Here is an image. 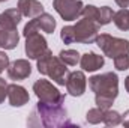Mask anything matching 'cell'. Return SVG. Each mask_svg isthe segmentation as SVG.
Instances as JSON below:
<instances>
[{"label":"cell","mask_w":129,"mask_h":128,"mask_svg":"<svg viewBox=\"0 0 129 128\" xmlns=\"http://www.w3.org/2000/svg\"><path fill=\"white\" fill-rule=\"evenodd\" d=\"M27 124L33 127L60 128L71 125V121L63 104H47L39 101L27 119Z\"/></svg>","instance_id":"6da1fadb"},{"label":"cell","mask_w":129,"mask_h":128,"mask_svg":"<svg viewBox=\"0 0 129 128\" xmlns=\"http://www.w3.org/2000/svg\"><path fill=\"white\" fill-rule=\"evenodd\" d=\"M89 88L92 92H95L96 107H101L104 110L111 109L114 99L119 95V77L116 72L92 75L89 78Z\"/></svg>","instance_id":"7a4b0ae2"},{"label":"cell","mask_w":129,"mask_h":128,"mask_svg":"<svg viewBox=\"0 0 129 128\" xmlns=\"http://www.w3.org/2000/svg\"><path fill=\"white\" fill-rule=\"evenodd\" d=\"M95 42L107 57L114 59L122 54H129V41L125 38H116L110 33H101L98 35Z\"/></svg>","instance_id":"3957f363"},{"label":"cell","mask_w":129,"mask_h":128,"mask_svg":"<svg viewBox=\"0 0 129 128\" xmlns=\"http://www.w3.org/2000/svg\"><path fill=\"white\" fill-rule=\"evenodd\" d=\"M33 92L41 102L47 104H64V95L45 78H39L33 83Z\"/></svg>","instance_id":"277c9868"},{"label":"cell","mask_w":129,"mask_h":128,"mask_svg":"<svg viewBox=\"0 0 129 128\" xmlns=\"http://www.w3.org/2000/svg\"><path fill=\"white\" fill-rule=\"evenodd\" d=\"M99 29H101V26L98 24L96 21L81 17L77 21V24L74 26L75 42H80V44H93L96 41L98 35H99Z\"/></svg>","instance_id":"5b68a950"},{"label":"cell","mask_w":129,"mask_h":128,"mask_svg":"<svg viewBox=\"0 0 129 128\" xmlns=\"http://www.w3.org/2000/svg\"><path fill=\"white\" fill-rule=\"evenodd\" d=\"M53 8L64 21H75L81 17L84 3L81 0H53Z\"/></svg>","instance_id":"8992f818"},{"label":"cell","mask_w":129,"mask_h":128,"mask_svg":"<svg viewBox=\"0 0 129 128\" xmlns=\"http://www.w3.org/2000/svg\"><path fill=\"white\" fill-rule=\"evenodd\" d=\"M47 50H48V42L39 32L30 33L29 36H26L24 51H26V56L29 59L38 60Z\"/></svg>","instance_id":"52a82bcc"},{"label":"cell","mask_w":129,"mask_h":128,"mask_svg":"<svg viewBox=\"0 0 129 128\" xmlns=\"http://www.w3.org/2000/svg\"><path fill=\"white\" fill-rule=\"evenodd\" d=\"M68 74H69V68H68V65L64 63L59 56H51L50 62H48V65H47L45 75H48L56 84H59V86H64V84H66Z\"/></svg>","instance_id":"ba28073f"},{"label":"cell","mask_w":129,"mask_h":128,"mask_svg":"<svg viewBox=\"0 0 129 128\" xmlns=\"http://www.w3.org/2000/svg\"><path fill=\"white\" fill-rule=\"evenodd\" d=\"M66 91L72 96H83L87 88V78L84 71H72L66 78Z\"/></svg>","instance_id":"9c48e42d"},{"label":"cell","mask_w":129,"mask_h":128,"mask_svg":"<svg viewBox=\"0 0 129 128\" xmlns=\"http://www.w3.org/2000/svg\"><path fill=\"white\" fill-rule=\"evenodd\" d=\"M8 77L11 80H26L32 74V65L27 59H17L8 66Z\"/></svg>","instance_id":"30bf717a"},{"label":"cell","mask_w":129,"mask_h":128,"mask_svg":"<svg viewBox=\"0 0 129 128\" xmlns=\"http://www.w3.org/2000/svg\"><path fill=\"white\" fill-rule=\"evenodd\" d=\"M8 99L12 107H23L29 102L30 95L24 86L12 83V84H8Z\"/></svg>","instance_id":"8fae6325"},{"label":"cell","mask_w":129,"mask_h":128,"mask_svg":"<svg viewBox=\"0 0 129 128\" xmlns=\"http://www.w3.org/2000/svg\"><path fill=\"white\" fill-rule=\"evenodd\" d=\"M21 12L18 8H12V9H6L0 14V27L6 29V30H15L18 27V24L21 23Z\"/></svg>","instance_id":"7c38bea8"},{"label":"cell","mask_w":129,"mask_h":128,"mask_svg":"<svg viewBox=\"0 0 129 128\" xmlns=\"http://www.w3.org/2000/svg\"><path fill=\"white\" fill-rule=\"evenodd\" d=\"M105 63L104 56L96 54V53H84L80 59V66L84 72H95L98 69H101Z\"/></svg>","instance_id":"4fadbf2b"},{"label":"cell","mask_w":129,"mask_h":128,"mask_svg":"<svg viewBox=\"0 0 129 128\" xmlns=\"http://www.w3.org/2000/svg\"><path fill=\"white\" fill-rule=\"evenodd\" d=\"M18 9L21 15L27 18H36L44 14V5L39 0H18Z\"/></svg>","instance_id":"5bb4252c"},{"label":"cell","mask_w":129,"mask_h":128,"mask_svg":"<svg viewBox=\"0 0 129 128\" xmlns=\"http://www.w3.org/2000/svg\"><path fill=\"white\" fill-rule=\"evenodd\" d=\"M20 42V33L18 30H6L0 27V48L3 50H14Z\"/></svg>","instance_id":"9a60e30c"},{"label":"cell","mask_w":129,"mask_h":128,"mask_svg":"<svg viewBox=\"0 0 129 128\" xmlns=\"http://www.w3.org/2000/svg\"><path fill=\"white\" fill-rule=\"evenodd\" d=\"M35 21H36V24H38L39 32L42 30V32H45V33H53L56 30V26H57L56 18H54L51 14H47V12L38 15V17L35 18Z\"/></svg>","instance_id":"2e32d148"},{"label":"cell","mask_w":129,"mask_h":128,"mask_svg":"<svg viewBox=\"0 0 129 128\" xmlns=\"http://www.w3.org/2000/svg\"><path fill=\"white\" fill-rule=\"evenodd\" d=\"M113 21H114V24L119 30H123V32L129 30V9L120 8L117 12H114Z\"/></svg>","instance_id":"e0dca14e"},{"label":"cell","mask_w":129,"mask_h":128,"mask_svg":"<svg viewBox=\"0 0 129 128\" xmlns=\"http://www.w3.org/2000/svg\"><path fill=\"white\" fill-rule=\"evenodd\" d=\"M59 57H60L66 65H69V66H75L77 63H80L81 54H80L77 50H62V51L59 53Z\"/></svg>","instance_id":"ac0fdd59"},{"label":"cell","mask_w":129,"mask_h":128,"mask_svg":"<svg viewBox=\"0 0 129 128\" xmlns=\"http://www.w3.org/2000/svg\"><path fill=\"white\" fill-rule=\"evenodd\" d=\"M104 124L107 127H117V125L122 124V115L116 110L107 109L105 113H104Z\"/></svg>","instance_id":"d6986e66"},{"label":"cell","mask_w":129,"mask_h":128,"mask_svg":"<svg viewBox=\"0 0 129 128\" xmlns=\"http://www.w3.org/2000/svg\"><path fill=\"white\" fill-rule=\"evenodd\" d=\"M113 15H114V12H113V9L110 6H101L99 11H98V18H96L98 24L99 26L110 24L113 21Z\"/></svg>","instance_id":"ffe728a7"},{"label":"cell","mask_w":129,"mask_h":128,"mask_svg":"<svg viewBox=\"0 0 129 128\" xmlns=\"http://www.w3.org/2000/svg\"><path fill=\"white\" fill-rule=\"evenodd\" d=\"M104 113L105 110L101 109V107H95V109H90L87 113H86V121L92 125H96V124H101L104 122Z\"/></svg>","instance_id":"44dd1931"},{"label":"cell","mask_w":129,"mask_h":128,"mask_svg":"<svg viewBox=\"0 0 129 128\" xmlns=\"http://www.w3.org/2000/svg\"><path fill=\"white\" fill-rule=\"evenodd\" d=\"M51 56H53V51L48 48L38 60H36V68H38V71H39V74H42V75H45V71H47V65L50 62V59H51Z\"/></svg>","instance_id":"7402d4cb"},{"label":"cell","mask_w":129,"mask_h":128,"mask_svg":"<svg viewBox=\"0 0 129 128\" xmlns=\"http://www.w3.org/2000/svg\"><path fill=\"white\" fill-rule=\"evenodd\" d=\"M60 39L64 44H72L75 42V32H74V26H64L60 30Z\"/></svg>","instance_id":"603a6c76"},{"label":"cell","mask_w":129,"mask_h":128,"mask_svg":"<svg viewBox=\"0 0 129 128\" xmlns=\"http://www.w3.org/2000/svg\"><path fill=\"white\" fill-rule=\"evenodd\" d=\"M114 68L117 71H126L129 69V54H122L114 57Z\"/></svg>","instance_id":"cb8c5ba5"},{"label":"cell","mask_w":129,"mask_h":128,"mask_svg":"<svg viewBox=\"0 0 129 128\" xmlns=\"http://www.w3.org/2000/svg\"><path fill=\"white\" fill-rule=\"evenodd\" d=\"M98 11H99V8H96L95 5H86V6L83 8L81 17H84V18H89V20H93V21H96V18H98ZM96 23H98V21H96Z\"/></svg>","instance_id":"d4e9b609"},{"label":"cell","mask_w":129,"mask_h":128,"mask_svg":"<svg viewBox=\"0 0 129 128\" xmlns=\"http://www.w3.org/2000/svg\"><path fill=\"white\" fill-rule=\"evenodd\" d=\"M35 32H39V29H38V24H36L35 18H30L29 23H27V24L24 26V29H23V35H24V38H26V36H29L30 33H35Z\"/></svg>","instance_id":"484cf974"},{"label":"cell","mask_w":129,"mask_h":128,"mask_svg":"<svg viewBox=\"0 0 129 128\" xmlns=\"http://www.w3.org/2000/svg\"><path fill=\"white\" fill-rule=\"evenodd\" d=\"M6 98H8V83L5 78L0 77V104L5 102Z\"/></svg>","instance_id":"4316f807"},{"label":"cell","mask_w":129,"mask_h":128,"mask_svg":"<svg viewBox=\"0 0 129 128\" xmlns=\"http://www.w3.org/2000/svg\"><path fill=\"white\" fill-rule=\"evenodd\" d=\"M9 56L5 53V51H2L0 50V74L5 71V69H8V66H9Z\"/></svg>","instance_id":"83f0119b"},{"label":"cell","mask_w":129,"mask_h":128,"mask_svg":"<svg viewBox=\"0 0 129 128\" xmlns=\"http://www.w3.org/2000/svg\"><path fill=\"white\" fill-rule=\"evenodd\" d=\"M122 125L129 128V110H126V112L122 115Z\"/></svg>","instance_id":"f1b7e54d"},{"label":"cell","mask_w":129,"mask_h":128,"mask_svg":"<svg viewBox=\"0 0 129 128\" xmlns=\"http://www.w3.org/2000/svg\"><path fill=\"white\" fill-rule=\"evenodd\" d=\"M116 3H117V6H120V8H128L129 6V0H114Z\"/></svg>","instance_id":"f546056e"},{"label":"cell","mask_w":129,"mask_h":128,"mask_svg":"<svg viewBox=\"0 0 129 128\" xmlns=\"http://www.w3.org/2000/svg\"><path fill=\"white\" fill-rule=\"evenodd\" d=\"M125 89H126V92L129 94V75L125 78Z\"/></svg>","instance_id":"4dcf8cb0"},{"label":"cell","mask_w":129,"mask_h":128,"mask_svg":"<svg viewBox=\"0 0 129 128\" xmlns=\"http://www.w3.org/2000/svg\"><path fill=\"white\" fill-rule=\"evenodd\" d=\"M5 2H8V0H0V3H5Z\"/></svg>","instance_id":"1f68e13d"}]
</instances>
